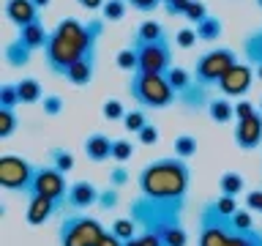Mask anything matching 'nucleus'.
I'll use <instances>...</instances> for the list:
<instances>
[{
	"label": "nucleus",
	"mask_w": 262,
	"mask_h": 246,
	"mask_svg": "<svg viewBox=\"0 0 262 246\" xmlns=\"http://www.w3.org/2000/svg\"><path fill=\"white\" fill-rule=\"evenodd\" d=\"M104 16H93L88 22H79L69 16L55 25V30H49V41L44 47V60L49 66V71L66 74L69 66H74L79 57L96 55L98 38L104 33Z\"/></svg>",
	"instance_id": "nucleus-1"
},
{
	"label": "nucleus",
	"mask_w": 262,
	"mask_h": 246,
	"mask_svg": "<svg viewBox=\"0 0 262 246\" xmlns=\"http://www.w3.org/2000/svg\"><path fill=\"white\" fill-rule=\"evenodd\" d=\"M183 208L186 200H153L139 194L131 202L128 216L145 233H156L164 246H188V233L183 227Z\"/></svg>",
	"instance_id": "nucleus-2"
},
{
	"label": "nucleus",
	"mask_w": 262,
	"mask_h": 246,
	"mask_svg": "<svg viewBox=\"0 0 262 246\" xmlns=\"http://www.w3.org/2000/svg\"><path fill=\"white\" fill-rule=\"evenodd\" d=\"M139 192L153 200H186L188 183H191V167L186 159L167 156L145 164L137 175Z\"/></svg>",
	"instance_id": "nucleus-3"
},
{
	"label": "nucleus",
	"mask_w": 262,
	"mask_h": 246,
	"mask_svg": "<svg viewBox=\"0 0 262 246\" xmlns=\"http://www.w3.org/2000/svg\"><path fill=\"white\" fill-rule=\"evenodd\" d=\"M126 90L142 110H167L178 101V93L172 90L167 74L134 71L126 82Z\"/></svg>",
	"instance_id": "nucleus-4"
},
{
	"label": "nucleus",
	"mask_w": 262,
	"mask_h": 246,
	"mask_svg": "<svg viewBox=\"0 0 262 246\" xmlns=\"http://www.w3.org/2000/svg\"><path fill=\"white\" fill-rule=\"evenodd\" d=\"M106 230L101 221L85 213H66L57 227V243L60 246H96Z\"/></svg>",
	"instance_id": "nucleus-5"
},
{
	"label": "nucleus",
	"mask_w": 262,
	"mask_h": 246,
	"mask_svg": "<svg viewBox=\"0 0 262 246\" xmlns=\"http://www.w3.org/2000/svg\"><path fill=\"white\" fill-rule=\"evenodd\" d=\"M237 63V55L235 49L229 47H216V49H208L205 55L196 57L194 63V79L200 82L202 88H219V82L224 79V74L232 69V66Z\"/></svg>",
	"instance_id": "nucleus-6"
},
{
	"label": "nucleus",
	"mask_w": 262,
	"mask_h": 246,
	"mask_svg": "<svg viewBox=\"0 0 262 246\" xmlns=\"http://www.w3.org/2000/svg\"><path fill=\"white\" fill-rule=\"evenodd\" d=\"M232 233V219L219 211L216 200H210L200 211V246H227Z\"/></svg>",
	"instance_id": "nucleus-7"
},
{
	"label": "nucleus",
	"mask_w": 262,
	"mask_h": 246,
	"mask_svg": "<svg viewBox=\"0 0 262 246\" xmlns=\"http://www.w3.org/2000/svg\"><path fill=\"white\" fill-rule=\"evenodd\" d=\"M131 47L139 55V71H150V74H167L172 69V47L169 38L161 36L156 41H145V38H131Z\"/></svg>",
	"instance_id": "nucleus-8"
},
{
	"label": "nucleus",
	"mask_w": 262,
	"mask_h": 246,
	"mask_svg": "<svg viewBox=\"0 0 262 246\" xmlns=\"http://www.w3.org/2000/svg\"><path fill=\"white\" fill-rule=\"evenodd\" d=\"M33 175H36V164H30L22 156L14 153H3L0 156V186L8 189V192H30Z\"/></svg>",
	"instance_id": "nucleus-9"
},
{
	"label": "nucleus",
	"mask_w": 262,
	"mask_h": 246,
	"mask_svg": "<svg viewBox=\"0 0 262 246\" xmlns=\"http://www.w3.org/2000/svg\"><path fill=\"white\" fill-rule=\"evenodd\" d=\"M69 186L71 183H66L63 172L55 170L52 164H49V167H36V175H33V183H30L28 194L49 197V200H55L63 208V205H66V194H69Z\"/></svg>",
	"instance_id": "nucleus-10"
},
{
	"label": "nucleus",
	"mask_w": 262,
	"mask_h": 246,
	"mask_svg": "<svg viewBox=\"0 0 262 246\" xmlns=\"http://www.w3.org/2000/svg\"><path fill=\"white\" fill-rule=\"evenodd\" d=\"M254 77H257V74H254V66L237 60L232 69L224 74V79L219 82L221 96H227V98H241V96H246V93L251 90Z\"/></svg>",
	"instance_id": "nucleus-11"
},
{
	"label": "nucleus",
	"mask_w": 262,
	"mask_h": 246,
	"mask_svg": "<svg viewBox=\"0 0 262 246\" xmlns=\"http://www.w3.org/2000/svg\"><path fill=\"white\" fill-rule=\"evenodd\" d=\"M232 139L241 151H257L259 142H262V112L257 110L254 115H249V118L235 120Z\"/></svg>",
	"instance_id": "nucleus-12"
},
{
	"label": "nucleus",
	"mask_w": 262,
	"mask_h": 246,
	"mask_svg": "<svg viewBox=\"0 0 262 246\" xmlns=\"http://www.w3.org/2000/svg\"><path fill=\"white\" fill-rule=\"evenodd\" d=\"M98 194H101V189H96V183H90V180H77V183L69 186V194H66L63 208L85 211V208H90V205L98 202Z\"/></svg>",
	"instance_id": "nucleus-13"
},
{
	"label": "nucleus",
	"mask_w": 262,
	"mask_h": 246,
	"mask_svg": "<svg viewBox=\"0 0 262 246\" xmlns=\"http://www.w3.org/2000/svg\"><path fill=\"white\" fill-rule=\"evenodd\" d=\"M57 208H60V205L55 200H49V197L28 194V213H25V219H28V224H33V227L47 224V221L57 213Z\"/></svg>",
	"instance_id": "nucleus-14"
},
{
	"label": "nucleus",
	"mask_w": 262,
	"mask_h": 246,
	"mask_svg": "<svg viewBox=\"0 0 262 246\" xmlns=\"http://www.w3.org/2000/svg\"><path fill=\"white\" fill-rule=\"evenodd\" d=\"M6 16H8V22H14L19 30L41 19L38 6L33 3V0H6Z\"/></svg>",
	"instance_id": "nucleus-15"
},
{
	"label": "nucleus",
	"mask_w": 262,
	"mask_h": 246,
	"mask_svg": "<svg viewBox=\"0 0 262 246\" xmlns=\"http://www.w3.org/2000/svg\"><path fill=\"white\" fill-rule=\"evenodd\" d=\"M93 74H96V55H88V57H79L74 66H69L63 79L74 88H85L93 82Z\"/></svg>",
	"instance_id": "nucleus-16"
},
{
	"label": "nucleus",
	"mask_w": 262,
	"mask_h": 246,
	"mask_svg": "<svg viewBox=\"0 0 262 246\" xmlns=\"http://www.w3.org/2000/svg\"><path fill=\"white\" fill-rule=\"evenodd\" d=\"M112 145H115V139H110L101 131H96V134H88L82 151H85V156L90 161H106V159H112Z\"/></svg>",
	"instance_id": "nucleus-17"
},
{
	"label": "nucleus",
	"mask_w": 262,
	"mask_h": 246,
	"mask_svg": "<svg viewBox=\"0 0 262 246\" xmlns=\"http://www.w3.org/2000/svg\"><path fill=\"white\" fill-rule=\"evenodd\" d=\"M205 112L210 115L213 123L224 126V123H232V120H235V101H229L227 96H210V101H208V107H205Z\"/></svg>",
	"instance_id": "nucleus-18"
},
{
	"label": "nucleus",
	"mask_w": 262,
	"mask_h": 246,
	"mask_svg": "<svg viewBox=\"0 0 262 246\" xmlns=\"http://www.w3.org/2000/svg\"><path fill=\"white\" fill-rule=\"evenodd\" d=\"M16 38H19L28 49H33V52H36V49H44V47H47V41H49V30L44 28V22L38 19V22L28 25V28H22Z\"/></svg>",
	"instance_id": "nucleus-19"
},
{
	"label": "nucleus",
	"mask_w": 262,
	"mask_h": 246,
	"mask_svg": "<svg viewBox=\"0 0 262 246\" xmlns=\"http://www.w3.org/2000/svg\"><path fill=\"white\" fill-rule=\"evenodd\" d=\"M178 101L183 104L188 112H196V110H205V107H208L210 96H208V88H202L200 82L194 79V85L188 88V90H183V93L178 96Z\"/></svg>",
	"instance_id": "nucleus-20"
},
{
	"label": "nucleus",
	"mask_w": 262,
	"mask_h": 246,
	"mask_svg": "<svg viewBox=\"0 0 262 246\" xmlns=\"http://www.w3.org/2000/svg\"><path fill=\"white\" fill-rule=\"evenodd\" d=\"M3 55H6V63L11 66V69H22V66L30 63L33 49H28L19 38H14V41H8V44H6V52Z\"/></svg>",
	"instance_id": "nucleus-21"
},
{
	"label": "nucleus",
	"mask_w": 262,
	"mask_h": 246,
	"mask_svg": "<svg viewBox=\"0 0 262 246\" xmlns=\"http://www.w3.org/2000/svg\"><path fill=\"white\" fill-rule=\"evenodd\" d=\"M16 90H19V101L22 104H38L44 101V88L36 77H25L16 82Z\"/></svg>",
	"instance_id": "nucleus-22"
},
{
	"label": "nucleus",
	"mask_w": 262,
	"mask_h": 246,
	"mask_svg": "<svg viewBox=\"0 0 262 246\" xmlns=\"http://www.w3.org/2000/svg\"><path fill=\"white\" fill-rule=\"evenodd\" d=\"M243 55H246V63L262 66V30H254L243 38Z\"/></svg>",
	"instance_id": "nucleus-23"
},
{
	"label": "nucleus",
	"mask_w": 262,
	"mask_h": 246,
	"mask_svg": "<svg viewBox=\"0 0 262 246\" xmlns=\"http://www.w3.org/2000/svg\"><path fill=\"white\" fill-rule=\"evenodd\" d=\"M167 79H169V85H172V90H175L178 96L194 85V74L186 71V69H180V66H172V69L167 71Z\"/></svg>",
	"instance_id": "nucleus-24"
},
{
	"label": "nucleus",
	"mask_w": 262,
	"mask_h": 246,
	"mask_svg": "<svg viewBox=\"0 0 262 246\" xmlns=\"http://www.w3.org/2000/svg\"><path fill=\"white\" fill-rule=\"evenodd\" d=\"M219 189H221V194L237 197L246 189V178L241 175V172H224V175L219 178Z\"/></svg>",
	"instance_id": "nucleus-25"
},
{
	"label": "nucleus",
	"mask_w": 262,
	"mask_h": 246,
	"mask_svg": "<svg viewBox=\"0 0 262 246\" xmlns=\"http://www.w3.org/2000/svg\"><path fill=\"white\" fill-rule=\"evenodd\" d=\"M49 164L55 170H60L63 175H69L74 170V153L66 151V148H49Z\"/></svg>",
	"instance_id": "nucleus-26"
},
{
	"label": "nucleus",
	"mask_w": 262,
	"mask_h": 246,
	"mask_svg": "<svg viewBox=\"0 0 262 246\" xmlns=\"http://www.w3.org/2000/svg\"><path fill=\"white\" fill-rule=\"evenodd\" d=\"M227 246H262V230H235Z\"/></svg>",
	"instance_id": "nucleus-27"
},
{
	"label": "nucleus",
	"mask_w": 262,
	"mask_h": 246,
	"mask_svg": "<svg viewBox=\"0 0 262 246\" xmlns=\"http://www.w3.org/2000/svg\"><path fill=\"white\" fill-rule=\"evenodd\" d=\"M221 33H224V25H221V19H216V16H208V19H202L200 25H196V36H200V41H216Z\"/></svg>",
	"instance_id": "nucleus-28"
},
{
	"label": "nucleus",
	"mask_w": 262,
	"mask_h": 246,
	"mask_svg": "<svg viewBox=\"0 0 262 246\" xmlns=\"http://www.w3.org/2000/svg\"><path fill=\"white\" fill-rule=\"evenodd\" d=\"M196 148H200V142H196L194 134H180L175 137V156L178 159H191V156H196Z\"/></svg>",
	"instance_id": "nucleus-29"
},
{
	"label": "nucleus",
	"mask_w": 262,
	"mask_h": 246,
	"mask_svg": "<svg viewBox=\"0 0 262 246\" xmlns=\"http://www.w3.org/2000/svg\"><path fill=\"white\" fill-rule=\"evenodd\" d=\"M110 230H112V233H115V235L120 238V241H131V238L137 235L139 224H137V221L131 219V216H123V219H115Z\"/></svg>",
	"instance_id": "nucleus-30"
},
{
	"label": "nucleus",
	"mask_w": 262,
	"mask_h": 246,
	"mask_svg": "<svg viewBox=\"0 0 262 246\" xmlns=\"http://www.w3.org/2000/svg\"><path fill=\"white\" fill-rule=\"evenodd\" d=\"M147 115H145V110L139 107V110H131V112H126V118H123V129L126 131H131V134H139L145 126H147Z\"/></svg>",
	"instance_id": "nucleus-31"
},
{
	"label": "nucleus",
	"mask_w": 262,
	"mask_h": 246,
	"mask_svg": "<svg viewBox=\"0 0 262 246\" xmlns=\"http://www.w3.org/2000/svg\"><path fill=\"white\" fill-rule=\"evenodd\" d=\"M19 126V120H16V112L11 107H0V139H8L16 131Z\"/></svg>",
	"instance_id": "nucleus-32"
},
{
	"label": "nucleus",
	"mask_w": 262,
	"mask_h": 246,
	"mask_svg": "<svg viewBox=\"0 0 262 246\" xmlns=\"http://www.w3.org/2000/svg\"><path fill=\"white\" fill-rule=\"evenodd\" d=\"M134 36H137V38H145V41H156V38L167 36V33H164V25H161V22H156V19H145V22L137 28Z\"/></svg>",
	"instance_id": "nucleus-33"
},
{
	"label": "nucleus",
	"mask_w": 262,
	"mask_h": 246,
	"mask_svg": "<svg viewBox=\"0 0 262 246\" xmlns=\"http://www.w3.org/2000/svg\"><path fill=\"white\" fill-rule=\"evenodd\" d=\"M118 69L128 71V74L139 71V55H137V49L131 47V44H128L126 49H120V52H118Z\"/></svg>",
	"instance_id": "nucleus-34"
},
{
	"label": "nucleus",
	"mask_w": 262,
	"mask_h": 246,
	"mask_svg": "<svg viewBox=\"0 0 262 246\" xmlns=\"http://www.w3.org/2000/svg\"><path fill=\"white\" fill-rule=\"evenodd\" d=\"M126 0H106L104 8H101V16L106 22H120L123 16H126Z\"/></svg>",
	"instance_id": "nucleus-35"
},
{
	"label": "nucleus",
	"mask_w": 262,
	"mask_h": 246,
	"mask_svg": "<svg viewBox=\"0 0 262 246\" xmlns=\"http://www.w3.org/2000/svg\"><path fill=\"white\" fill-rule=\"evenodd\" d=\"M118 202H120V189H115V186H106L101 189V194H98V208L101 211H115L118 208Z\"/></svg>",
	"instance_id": "nucleus-36"
},
{
	"label": "nucleus",
	"mask_w": 262,
	"mask_h": 246,
	"mask_svg": "<svg viewBox=\"0 0 262 246\" xmlns=\"http://www.w3.org/2000/svg\"><path fill=\"white\" fill-rule=\"evenodd\" d=\"M22 101H19V90H16V82H6L0 85V107H11L16 110Z\"/></svg>",
	"instance_id": "nucleus-37"
},
{
	"label": "nucleus",
	"mask_w": 262,
	"mask_h": 246,
	"mask_svg": "<svg viewBox=\"0 0 262 246\" xmlns=\"http://www.w3.org/2000/svg\"><path fill=\"white\" fill-rule=\"evenodd\" d=\"M183 16H186V19H188V22H191L194 28H196V25H200L202 19H208L210 14H208V6H205L202 0H191V3H188V8H186V14H183Z\"/></svg>",
	"instance_id": "nucleus-38"
},
{
	"label": "nucleus",
	"mask_w": 262,
	"mask_h": 246,
	"mask_svg": "<svg viewBox=\"0 0 262 246\" xmlns=\"http://www.w3.org/2000/svg\"><path fill=\"white\" fill-rule=\"evenodd\" d=\"M101 115L106 120H123V118H126L123 101H118V98H106V101L101 104Z\"/></svg>",
	"instance_id": "nucleus-39"
},
{
	"label": "nucleus",
	"mask_w": 262,
	"mask_h": 246,
	"mask_svg": "<svg viewBox=\"0 0 262 246\" xmlns=\"http://www.w3.org/2000/svg\"><path fill=\"white\" fill-rule=\"evenodd\" d=\"M131 156H134V145H131V139H115L112 145V159L115 161H128Z\"/></svg>",
	"instance_id": "nucleus-40"
},
{
	"label": "nucleus",
	"mask_w": 262,
	"mask_h": 246,
	"mask_svg": "<svg viewBox=\"0 0 262 246\" xmlns=\"http://www.w3.org/2000/svg\"><path fill=\"white\" fill-rule=\"evenodd\" d=\"M126 246H164V241L156 233H137L134 238H131V241H126Z\"/></svg>",
	"instance_id": "nucleus-41"
},
{
	"label": "nucleus",
	"mask_w": 262,
	"mask_h": 246,
	"mask_svg": "<svg viewBox=\"0 0 262 246\" xmlns=\"http://www.w3.org/2000/svg\"><path fill=\"white\" fill-rule=\"evenodd\" d=\"M196 28H183V30H178L175 33V44L180 47V49H191L194 44H196Z\"/></svg>",
	"instance_id": "nucleus-42"
},
{
	"label": "nucleus",
	"mask_w": 262,
	"mask_h": 246,
	"mask_svg": "<svg viewBox=\"0 0 262 246\" xmlns=\"http://www.w3.org/2000/svg\"><path fill=\"white\" fill-rule=\"evenodd\" d=\"M41 107H44V115H49V118H57V115L63 112V98L60 96H44V101H41Z\"/></svg>",
	"instance_id": "nucleus-43"
},
{
	"label": "nucleus",
	"mask_w": 262,
	"mask_h": 246,
	"mask_svg": "<svg viewBox=\"0 0 262 246\" xmlns=\"http://www.w3.org/2000/svg\"><path fill=\"white\" fill-rule=\"evenodd\" d=\"M216 205H219V211L224 213V216H232V213L241 208V205H237V197H229V194H219Z\"/></svg>",
	"instance_id": "nucleus-44"
},
{
	"label": "nucleus",
	"mask_w": 262,
	"mask_h": 246,
	"mask_svg": "<svg viewBox=\"0 0 262 246\" xmlns=\"http://www.w3.org/2000/svg\"><path fill=\"white\" fill-rule=\"evenodd\" d=\"M229 219H232V227H235V230H251V227H254V224H251V213H249V208H246V211L237 208Z\"/></svg>",
	"instance_id": "nucleus-45"
},
{
	"label": "nucleus",
	"mask_w": 262,
	"mask_h": 246,
	"mask_svg": "<svg viewBox=\"0 0 262 246\" xmlns=\"http://www.w3.org/2000/svg\"><path fill=\"white\" fill-rule=\"evenodd\" d=\"M137 137H139V142H142V145H156V142H159V137H161V134H159V129H156L153 123H147V126H145L142 131H139Z\"/></svg>",
	"instance_id": "nucleus-46"
},
{
	"label": "nucleus",
	"mask_w": 262,
	"mask_h": 246,
	"mask_svg": "<svg viewBox=\"0 0 262 246\" xmlns=\"http://www.w3.org/2000/svg\"><path fill=\"white\" fill-rule=\"evenodd\" d=\"M246 208L262 213V189H251V192H246Z\"/></svg>",
	"instance_id": "nucleus-47"
},
{
	"label": "nucleus",
	"mask_w": 262,
	"mask_h": 246,
	"mask_svg": "<svg viewBox=\"0 0 262 246\" xmlns=\"http://www.w3.org/2000/svg\"><path fill=\"white\" fill-rule=\"evenodd\" d=\"M126 183H128V172H126V167H115V170L110 172V186L123 189Z\"/></svg>",
	"instance_id": "nucleus-48"
},
{
	"label": "nucleus",
	"mask_w": 262,
	"mask_h": 246,
	"mask_svg": "<svg viewBox=\"0 0 262 246\" xmlns=\"http://www.w3.org/2000/svg\"><path fill=\"white\" fill-rule=\"evenodd\" d=\"M254 112H257V107H254L251 101H235V120H243Z\"/></svg>",
	"instance_id": "nucleus-49"
},
{
	"label": "nucleus",
	"mask_w": 262,
	"mask_h": 246,
	"mask_svg": "<svg viewBox=\"0 0 262 246\" xmlns=\"http://www.w3.org/2000/svg\"><path fill=\"white\" fill-rule=\"evenodd\" d=\"M128 6H134V8H139V11H145V14H150L156 6L161 3V0H126Z\"/></svg>",
	"instance_id": "nucleus-50"
},
{
	"label": "nucleus",
	"mask_w": 262,
	"mask_h": 246,
	"mask_svg": "<svg viewBox=\"0 0 262 246\" xmlns=\"http://www.w3.org/2000/svg\"><path fill=\"white\" fill-rule=\"evenodd\" d=\"M188 3H191V0H175V3H169V6H164V8H167V14H172V16H183Z\"/></svg>",
	"instance_id": "nucleus-51"
},
{
	"label": "nucleus",
	"mask_w": 262,
	"mask_h": 246,
	"mask_svg": "<svg viewBox=\"0 0 262 246\" xmlns=\"http://www.w3.org/2000/svg\"><path fill=\"white\" fill-rule=\"evenodd\" d=\"M96 246H126V241H120V238L115 235L112 230H106V233L101 235V241H98Z\"/></svg>",
	"instance_id": "nucleus-52"
},
{
	"label": "nucleus",
	"mask_w": 262,
	"mask_h": 246,
	"mask_svg": "<svg viewBox=\"0 0 262 246\" xmlns=\"http://www.w3.org/2000/svg\"><path fill=\"white\" fill-rule=\"evenodd\" d=\"M77 3H79L82 8H85V11H101L106 0H77Z\"/></svg>",
	"instance_id": "nucleus-53"
},
{
	"label": "nucleus",
	"mask_w": 262,
	"mask_h": 246,
	"mask_svg": "<svg viewBox=\"0 0 262 246\" xmlns=\"http://www.w3.org/2000/svg\"><path fill=\"white\" fill-rule=\"evenodd\" d=\"M33 3H36V6H38V11H41V8H47L49 3H52V0H33Z\"/></svg>",
	"instance_id": "nucleus-54"
},
{
	"label": "nucleus",
	"mask_w": 262,
	"mask_h": 246,
	"mask_svg": "<svg viewBox=\"0 0 262 246\" xmlns=\"http://www.w3.org/2000/svg\"><path fill=\"white\" fill-rule=\"evenodd\" d=\"M254 74H257V79H262V66H254Z\"/></svg>",
	"instance_id": "nucleus-55"
},
{
	"label": "nucleus",
	"mask_w": 262,
	"mask_h": 246,
	"mask_svg": "<svg viewBox=\"0 0 262 246\" xmlns=\"http://www.w3.org/2000/svg\"><path fill=\"white\" fill-rule=\"evenodd\" d=\"M161 3H164V6H169V3H175V0H161Z\"/></svg>",
	"instance_id": "nucleus-56"
},
{
	"label": "nucleus",
	"mask_w": 262,
	"mask_h": 246,
	"mask_svg": "<svg viewBox=\"0 0 262 246\" xmlns=\"http://www.w3.org/2000/svg\"><path fill=\"white\" fill-rule=\"evenodd\" d=\"M257 110H259V112H262V98H259V107H257Z\"/></svg>",
	"instance_id": "nucleus-57"
},
{
	"label": "nucleus",
	"mask_w": 262,
	"mask_h": 246,
	"mask_svg": "<svg viewBox=\"0 0 262 246\" xmlns=\"http://www.w3.org/2000/svg\"><path fill=\"white\" fill-rule=\"evenodd\" d=\"M257 6H259V8H262V0H257Z\"/></svg>",
	"instance_id": "nucleus-58"
},
{
	"label": "nucleus",
	"mask_w": 262,
	"mask_h": 246,
	"mask_svg": "<svg viewBox=\"0 0 262 246\" xmlns=\"http://www.w3.org/2000/svg\"><path fill=\"white\" fill-rule=\"evenodd\" d=\"M259 30H262V28H259Z\"/></svg>",
	"instance_id": "nucleus-59"
}]
</instances>
